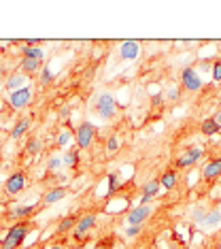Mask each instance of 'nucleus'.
<instances>
[{"label": "nucleus", "mask_w": 221, "mask_h": 249, "mask_svg": "<svg viewBox=\"0 0 221 249\" xmlns=\"http://www.w3.org/2000/svg\"><path fill=\"white\" fill-rule=\"evenodd\" d=\"M30 222H15L9 226L4 236H0V249H19L26 243V236L30 234Z\"/></svg>", "instance_id": "nucleus-1"}, {"label": "nucleus", "mask_w": 221, "mask_h": 249, "mask_svg": "<svg viewBox=\"0 0 221 249\" xmlns=\"http://www.w3.org/2000/svg\"><path fill=\"white\" fill-rule=\"evenodd\" d=\"M117 111H119V105L115 100V96L111 92H100L96 94L94 98V113L104 122H111L117 117Z\"/></svg>", "instance_id": "nucleus-2"}, {"label": "nucleus", "mask_w": 221, "mask_h": 249, "mask_svg": "<svg viewBox=\"0 0 221 249\" xmlns=\"http://www.w3.org/2000/svg\"><path fill=\"white\" fill-rule=\"evenodd\" d=\"M204 154H206V151H204V147H200V145L187 147V149H183L177 156V160H174V168H179V171H191L196 164L202 162Z\"/></svg>", "instance_id": "nucleus-3"}, {"label": "nucleus", "mask_w": 221, "mask_h": 249, "mask_svg": "<svg viewBox=\"0 0 221 249\" xmlns=\"http://www.w3.org/2000/svg\"><path fill=\"white\" fill-rule=\"evenodd\" d=\"M96 134H98V128H96L92 122H81L75 130V147L81 151L89 149L96 141Z\"/></svg>", "instance_id": "nucleus-4"}, {"label": "nucleus", "mask_w": 221, "mask_h": 249, "mask_svg": "<svg viewBox=\"0 0 221 249\" xmlns=\"http://www.w3.org/2000/svg\"><path fill=\"white\" fill-rule=\"evenodd\" d=\"M34 100V88L28 86V88H21L17 89V92H11L7 94V105L11 111H21L26 109V107H30Z\"/></svg>", "instance_id": "nucleus-5"}, {"label": "nucleus", "mask_w": 221, "mask_h": 249, "mask_svg": "<svg viewBox=\"0 0 221 249\" xmlns=\"http://www.w3.org/2000/svg\"><path fill=\"white\" fill-rule=\"evenodd\" d=\"M96 222H98L96 213H83V215H79L77 226H75V230H72V239H75V243H83L85 239H87V234L96 228Z\"/></svg>", "instance_id": "nucleus-6"}, {"label": "nucleus", "mask_w": 221, "mask_h": 249, "mask_svg": "<svg viewBox=\"0 0 221 249\" xmlns=\"http://www.w3.org/2000/svg\"><path fill=\"white\" fill-rule=\"evenodd\" d=\"M204 88V81L200 77V72H198L194 66H185L183 71H181V89H185V92H200Z\"/></svg>", "instance_id": "nucleus-7"}, {"label": "nucleus", "mask_w": 221, "mask_h": 249, "mask_svg": "<svg viewBox=\"0 0 221 249\" xmlns=\"http://www.w3.org/2000/svg\"><path fill=\"white\" fill-rule=\"evenodd\" d=\"M153 215V207L151 205H136L126 211V226H145V222Z\"/></svg>", "instance_id": "nucleus-8"}, {"label": "nucleus", "mask_w": 221, "mask_h": 249, "mask_svg": "<svg viewBox=\"0 0 221 249\" xmlns=\"http://www.w3.org/2000/svg\"><path fill=\"white\" fill-rule=\"evenodd\" d=\"M26 188H28V175L24 171L11 173L7 181H4V194H9V196H19Z\"/></svg>", "instance_id": "nucleus-9"}, {"label": "nucleus", "mask_w": 221, "mask_h": 249, "mask_svg": "<svg viewBox=\"0 0 221 249\" xmlns=\"http://www.w3.org/2000/svg\"><path fill=\"white\" fill-rule=\"evenodd\" d=\"M200 177L206 185H215L217 181H221V156L204 162V166L200 168Z\"/></svg>", "instance_id": "nucleus-10"}, {"label": "nucleus", "mask_w": 221, "mask_h": 249, "mask_svg": "<svg viewBox=\"0 0 221 249\" xmlns=\"http://www.w3.org/2000/svg\"><path fill=\"white\" fill-rule=\"evenodd\" d=\"M140 52H143V49H140V43L134 41V38H126V41H121L119 43V47H117V53H119V58H121L123 62L138 60Z\"/></svg>", "instance_id": "nucleus-11"}, {"label": "nucleus", "mask_w": 221, "mask_h": 249, "mask_svg": "<svg viewBox=\"0 0 221 249\" xmlns=\"http://www.w3.org/2000/svg\"><path fill=\"white\" fill-rule=\"evenodd\" d=\"M38 205L36 202H19V205H13L9 209L7 217L9 219H17V222H26V219H30L34 213H36Z\"/></svg>", "instance_id": "nucleus-12"}, {"label": "nucleus", "mask_w": 221, "mask_h": 249, "mask_svg": "<svg viewBox=\"0 0 221 249\" xmlns=\"http://www.w3.org/2000/svg\"><path fill=\"white\" fill-rule=\"evenodd\" d=\"M28 86H30V77L24 75V72H13V75H9L7 81H4V89H7V94L17 92V89L28 88Z\"/></svg>", "instance_id": "nucleus-13"}, {"label": "nucleus", "mask_w": 221, "mask_h": 249, "mask_svg": "<svg viewBox=\"0 0 221 249\" xmlns=\"http://www.w3.org/2000/svg\"><path fill=\"white\" fill-rule=\"evenodd\" d=\"M66 194H68V185H53V188H49V190L43 194V205H45V207L55 205V202L64 200Z\"/></svg>", "instance_id": "nucleus-14"}, {"label": "nucleus", "mask_w": 221, "mask_h": 249, "mask_svg": "<svg viewBox=\"0 0 221 249\" xmlns=\"http://www.w3.org/2000/svg\"><path fill=\"white\" fill-rule=\"evenodd\" d=\"M160 192H162L160 181H157V179L147 181V183L143 185V194H140V205H151V200L155 196H160Z\"/></svg>", "instance_id": "nucleus-15"}, {"label": "nucleus", "mask_w": 221, "mask_h": 249, "mask_svg": "<svg viewBox=\"0 0 221 249\" xmlns=\"http://www.w3.org/2000/svg\"><path fill=\"white\" fill-rule=\"evenodd\" d=\"M157 181H160L162 190L172 192L179 185V171H177V168H166V171L160 175V179H157Z\"/></svg>", "instance_id": "nucleus-16"}, {"label": "nucleus", "mask_w": 221, "mask_h": 249, "mask_svg": "<svg viewBox=\"0 0 221 249\" xmlns=\"http://www.w3.org/2000/svg\"><path fill=\"white\" fill-rule=\"evenodd\" d=\"M30 128H32V120H30V117H19V120L15 122V126L11 128V139H13V141H21L28 132H30Z\"/></svg>", "instance_id": "nucleus-17"}, {"label": "nucleus", "mask_w": 221, "mask_h": 249, "mask_svg": "<svg viewBox=\"0 0 221 249\" xmlns=\"http://www.w3.org/2000/svg\"><path fill=\"white\" fill-rule=\"evenodd\" d=\"M21 58L26 60H38L45 64V58H47V52L41 47V45H24L21 47Z\"/></svg>", "instance_id": "nucleus-18"}, {"label": "nucleus", "mask_w": 221, "mask_h": 249, "mask_svg": "<svg viewBox=\"0 0 221 249\" xmlns=\"http://www.w3.org/2000/svg\"><path fill=\"white\" fill-rule=\"evenodd\" d=\"M62 162H64L66 168L77 171L79 164H81V149H77V147H68V149L64 151V156H62Z\"/></svg>", "instance_id": "nucleus-19"}, {"label": "nucleus", "mask_w": 221, "mask_h": 249, "mask_svg": "<svg viewBox=\"0 0 221 249\" xmlns=\"http://www.w3.org/2000/svg\"><path fill=\"white\" fill-rule=\"evenodd\" d=\"M121 185H123V181L121 177H119V171H111L109 175H106V196L113 198L117 194L119 190H121Z\"/></svg>", "instance_id": "nucleus-20"}, {"label": "nucleus", "mask_w": 221, "mask_h": 249, "mask_svg": "<svg viewBox=\"0 0 221 249\" xmlns=\"http://www.w3.org/2000/svg\"><path fill=\"white\" fill-rule=\"evenodd\" d=\"M200 132L204 134V137H217V134H221V128H219V124L215 122V117H204L202 124H200Z\"/></svg>", "instance_id": "nucleus-21"}, {"label": "nucleus", "mask_w": 221, "mask_h": 249, "mask_svg": "<svg viewBox=\"0 0 221 249\" xmlns=\"http://www.w3.org/2000/svg\"><path fill=\"white\" fill-rule=\"evenodd\" d=\"M202 226L206 230H215V228H219L221 226V209H208L206 211V217H204V222H202Z\"/></svg>", "instance_id": "nucleus-22"}, {"label": "nucleus", "mask_w": 221, "mask_h": 249, "mask_svg": "<svg viewBox=\"0 0 221 249\" xmlns=\"http://www.w3.org/2000/svg\"><path fill=\"white\" fill-rule=\"evenodd\" d=\"M77 215H64V217L58 222V226H55V232L58 234H68V232H72L75 230V226H77Z\"/></svg>", "instance_id": "nucleus-23"}, {"label": "nucleus", "mask_w": 221, "mask_h": 249, "mask_svg": "<svg viewBox=\"0 0 221 249\" xmlns=\"http://www.w3.org/2000/svg\"><path fill=\"white\" fill-rule=\"evenodd\" d=\"M43 69V62H38V60H26V58H21L19 62V72H24V75H36V72H41Z\"/></svg>", "instance_id": "nucleus-24"}, {"label": "nucleus", "mask_w": 221, "mask_h": 249, "mask_svg": "<svg viewBox=\"0 0 221 249\" xmlns=\"http://www.w3.org/2000/svg\"><path fill=\"white\" fill-rule=\"evenodd\" d=\"M75 141V132H70L68 128H62L60 132H58V139H55V143H58L60 149H66L68 145Z\"/></svg>", "instance_id": "nucleus-25"}, {"label": "nucleus", "mask_w": 221, "mask_h": 249, "mask_svg": "<svg viewBox=\"0 0 221 249\" xmlns=\"http://www.w3.org/2000/svg\"><path fill=\"white\" fill-rule=\"evenodd\" d=\"M24 151H26V154H30V156L41 154V151H43V141L36 139V137H30L26 141V145H24Z\"/></svg>", "instance_id": "nucleus-26"}, {"label": "nucleus", "mask_w": 221, "mask_h": 249, "mask_svg": "<svg viewBox=\"0 0 221 249\" xmlns=\"http://www.w3.org/2000/svg\"><path fill=\"white\" fill-rule=\"evenodd\" d=\"M53 79H55V72L51 71V66L43 64L41 72H38V83H41V86H51V83H53Z\"/></svg>", "instance_id": "nucleus-27"}, {"label": "nucleus", "mask_w": 221, "mask_h": 249, "mask_svg": "<svg viewBox=\"0 0 221 249\" xmlns=\"http://www.w3.org/2000/svg\"><path fill=\"white\" fill-rule=\"evenodd\" d=\"M119 147H121V141H119V134H109V139H106V154L109 156H115L119 151Z\"/></svg>", "instance_id": "nucleus-28"}, {"label": "nucleus", "mask_w": 221, "mask_h": 249, "mask_svg": "<svg viewBox=\"0 0 221 249\" xmlns=\"http://www.w3.org/2000/svg\"><path fill=\"white\" fill-rule=\"evenodd\" d=\"M62 166H64V162H62L60 156H51L49 160H47V171L49 173H58Z\"/></svg>", "instance_id": "nucleus-29"}, {"label": "nucleus", "mask_w": 221, "mask_h": 249, "mask_svg": "<svg viewBox=\"0 0 221 249\" xmlns=\"http://www.w3.org/2000/svg\"><path fill=\"white\" fill-rule=\"evenodd\" d=\"M143 228L145 226H126V228H123V236H128V239H136V236H140Z\"/></svg>", "instance_id": "nucleus-30"}, {"label": "nucleus", "mask_w": 221, "mask_h": 249, "mask_svg": "<svg viewBox=\"0 0 221 249\" xmlns=\"http://www.w3.org/2000/svg\"><path fill=\"white\" fill-rule=\"evenodd\" d=\"M164 96H166V103H179V98H181V88H179V86H172Z\"/></svg>", "instance_id": "nucleus-31"}, {"label": "nucleus", "mask_w": 221, "mask_h": 249, "mask_svg": "<svg viewBox=\"0 0 221 249\" xmlns=\"http://www.w3.org/2000/svg\"><path fill=\"white\" fill-rule=\"evenodd\" d=\"M206 211H208V209H204V207H196V209H194V213H191V219H194L198 226H202L204 217H206Z\"/></svg>", "instance_id": "nucleus-32"}, {"label": "nucleus", "mask_w": 221, "mask_h": 249, "mask_svg": "<svg viewBox=\"0 0 221 249\" xmlns=\"http://www.w3.org/2000/svg\"><path fill=\"white\" fill-rule=\"evenodd\" d=\"M211 79L215 83H221V60L213 62V69H211Z\"/></svg>", "instance_id": "nucleus-33"}, {"label": "nucleus", "mask_w": 221, "mask_h": 249, "mask_svg": "<svg viewBox=\"0 0 221 249\" xmlns=\"http://www.w3.org/2000/svg\"><path fill=\"white\" fill-rule=\"evenodd\" d=\"M164 103H166V96H164V92H155L151 94V107H164Z\"/></svg>", "instance_id": "nucleus-34"}, {"label": "nucleus", "mask_w": 221, "mask_h": 249, "mask_svg": "<svg viewBox=\"0 0 221 249\" xmlns=\"http://www.w3.org/2000/svg\"><path fill=\"white\" fill-rule=\"evenodd\" d=\"M92 249H113V236H106V239H102L98 241Z\"/></svg>", "instance_id": "nucleus-35"}, {"label": "nucleus", "mask_w": 221, "mask_h": 249, "mask_svg": "<svg viewBox=\"0 0 221 249\" xmlns=\"http://www.w3.org/2000/svg\"><path fill=\"white\" fill-rule=\"evenodd\" d=\"M70 249H87V245H85V243H75Z\"/></svg>", "instance_id": "nucleus-36"}, {"label": "nucleus", "mask_w": 221, "mask_h": 249, "mask_svg": "<svg viewBox=\"0 0 221 249\" xmlns=\"http://www.w3.org/2000/svg\"><path fill=\"white\" fill-rule=\"evenodd\" d=\"M213 117H215V122H217V124H219V128H221V109H219L217 113H215V115H213Z\"/></svg>", "instance_id": "nucleus-37"}, {"label": "nucleus", "mask_w": 221, "mask_h": 249, "mask_svg": "<svg viewBox=\"0 0 221 249\" xmlns=\"http://www.w3.org/2000/svg\"><path fill=\"white\" fill-rule=\"evenodd\" d=\"M47 249H66L64 245H60V243H53V245H49Z\"/></svg>", "instance_id": "nucleus-38"}]
</instances>
